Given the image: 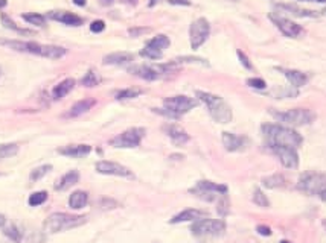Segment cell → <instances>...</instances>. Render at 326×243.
I'll return each mask as SVG.
<instances>
[{"instance_id": "1", "label": "cell", "mask_w": 326, "mask_h": 243, "mask_svg": "<svg viewBox=\"0 0 326 243\" xmlns=\"http://www.w3.org/2000/svg\"><path fill=\"white\" fill-rule=\"evenodd\" d=\"M261 131L270 146H290L298 149L304 143L302 135L298 131L291 129L290 126L267 123V125H262Z\"/></svg>"}, {"instance_id": "2", "label": "cell", "mask_w": 326, "mask_h": 243, "mask_svg": "<svg viewBox=\"0 0 326 243\" xmlns=\"http://www.w3.org/2000/svg\"><path fill=\"white\" fill-rule=\"evenodd\" d=\"M0 44L9 46L11 49L17 50V52H26V53H32V55H38L43 58H49V59H58L61 56H64L67 53V50L61 46H47V44H40L35 41H9V40H0Z\"/></svg>"}, {"instance_id": "3", "label": "cell", "mask_w": 326, "mask_h": 243, "mask_svg": "<svg viewBox=\"0 0 326 243\" xmlns=\"http://www.w3.org/2000/svg\"><path fill=\"white\" fill-rule=\"evenodd\" d=\"M195 94L201 102H204L211 117L215 122H218V123H230L232 122V119H233L232 108L227 105V102L221 96H217V94H212L208 91H201V90H198Z\"/></svg>"}, {"instance_id": "4", "label": "cell", "mask_w": 326, "mask_h": 243, "mask_svg": "<svg viewBox=\"0 0 326 243\" xmlns=\"http://www.w3.org/2000/svg\"><path fill=\"white\" fill-rule=\"evenodd\" d=\"M87 222L85 216H73L69 213H52L46 221H44V231L49 234L67 231L76 227H81Z\"/></svg>"}, {"instance_id": "5", "label": "cell", "mask_w": 326, "mask_h": 243, "mask_svg": "<svg viewBox=\"0 0 326 243\" xmlns=\"http://www.w3.org/2000/svg\"><path fill=\"white\" fill-rule=\"evenodd\" d=\"M272 116L288 126H305L316 120V114L307 108H293L287 111H270Z\"/></svg>"}, {"instance_id": "6", "label": "cell", "mask_w": 326, "mask_h": 243, "mask_svg": "<svg viewBox=\"0 0 326 243\" xmlns=\"http://www.w3.org/2000/svg\"><path fill=\"white\" fill-rule=\"evenodd\" d=\"M191 231L195 237H218L224 234L226 224L220 219H198L192 224Z\"/></svg>"}, {"instance_id": "7", "label": "cell", "mask_w": 326, "mask_h": 243, "mask_svg": "<svg viewBox=\"0 0 326 243\" xmlns=\"http://www.w3.org/2000/svg\"><path fill=\"white\" fill-rule=\"evenodd\" d=\"M298 189L308 193V195H317L320 196L326 192V173L319 172H308L304 173L299 178Z\"/></svg>"}, {"instance_id": "8", "label": "cell", "mask_w": 326, "mask_h": 243, "mask_svg": "<svg viewBox=\"0 0 326 243\" xmlns=\"http://www.w3.org/2000/svg\"><path fill=\"white\" fill-rule=\"evenodd\" d=\"M145 128H130L127 131H124L122 134L116 135L114 138L110 140V145L113 148H119V149H131V148H137L142 142V138L145 137Z\"/></svg>"}, {"instance_id": "9", "label": "cell", "mask_w": 326, "mask_h": 243, "mask_svg": "<svg viewBox=\"0 0 326 243\" xmlns=\"http://www.w3.org/2000/svg\"><path fill=\"white\" fill-rule=\"evenodd\" d=\"M211 33V24L204 17L197 18L195 21H192L191 27H189V40H191V47L195 50L198 47H201L206 40L209 38Z\"/></svg>"}, {"instance_id": "10", "label": "cell", "mask_w": 326, "mask_h": 243, "mask_svg": "<svg viewBox=\"0 0 326 243\" xmlns=\"http://www.w3.org/2000/svg\"><path fill=\"white\" fill-rule=\"evenodd\" d=\"M163 107L171 111L177 119L182 117L183 114H186L188 111H191L192 108L197 107V100L192 99V97H188V96H172V97H166L163 100Z\"/></svg>"}, {"instance_id": "11", "label": "cell", "mask_w": 326, "mask_h": 243, "mask_svg": "<svg viewBox=\"0 0 326 243\" xmlns=\"http://www.w3.org/2000/svg\"><path fill=\"white\" fill-rule=\"evenodd\" d=\"M174 64H166V65H146V64H139V65H133L128 68V72L140 79L145 81H156L159 79L163 73H168L169 70H172Z\"/></svg>"}, {"instance_id": "12", "label": "cell", "mask_w": 326, "mask_h": 243, "mask_svg": "<svg viewBox=\"0 0 326 243\" xmlns=\"http://www.w3.org/2000/svg\"><path fill=\"white\" fill-rule=\"evenodd\" d=\"M95 169L98 173L101 175H110V177H122V178H133V173L128 167L119 164V163H114V161H107V160H102V161H98L95 164Z\"/></svg>"}, {"instance_id": "13", "label": "cell", "mask_w": 326, "mask_h": 243, "mask_svg": "<svg viewBox=\"0 0 326 243\" xmlns=\"http://www.w3.org/2000/svg\"><path fill=\"white\" fill-rule=\"evenodd\" d=\"M270 20L278 26V29H279L285 37L298 38V37L304 32V29H302L298 23H294V21H291L290 18L282 17V15H279V14H270Z\"/></svg>"}, {"instance_id": "14", "label": "cell", "mask_w": 326, "mask_h": 243, "mask_svg": "<svg viewBox=\"0 0 326 243\" xmlns=\"http://www.w3.org/2000/svg\"><path fill=\"white\" fill-rule=\"evenodd\" d=\"M276 157L279 158L281 164L287 169H298L299 167V155L294 148L290 146H270Z\"/></svg>"}, {"instance_id": "15", "label": "cell", "mask_w": 326, "mask_h": 243, "mask_svg": "<svg viewBox=\"0 0 326 243\" xmlns=\"http://www.w3.org/2000/svg\"><path fill=\"white\" fill-rule=\"evenodd\" d=\"M163 132L171 138V142L175 145V146H183L189 142V134L179 125L175 123H166L162 126Z\"/></svg>"}, {"instance_id": "16", "label": "cell", "mask_w": 326, "mask_h": 243, "mask_svg": "<svg viewBox=\"0 0 326 243\" xmlns=\"http://www.w3.org/2000/svg\"><path fill=\"white\" fill-rule=\"evenodd\" d=\"M47 17L50 20L60 21V23L67 24V26H81L84 23L79 15L69 12V11H50V12H47Z\"/></svg>"}, {"instance_id": "17", "label": "cell", "mask_w": 326, "mask_h": 243, "mask_svg": "<svg viewBox=\"0 0 326 243\" xmlns=\"http://www.w3.org/2000/svg\"><path fill=\"white\" fill-rule=\"evenodd\" d=\"M92 152V146L88 145H69L58 149V154L69 157V158H82Z\"/></svg>"}, {"instance_id": "18", "label": "cell", "mask_w": 326, "mask_h": 243, "mask_svg": "<svg viewBox=\"0 0 326 243\" xmlns=\"http://www.w3.org/2000/svg\"><path fill=\"white\" fill-rule=\"evenodd\" d=\"M206 216H208V213L203 212V210L188 209V210H183L182 213L175 215V216L169 221V224H182V222H191V221L195 222V221L203 219V218H206Z\"/></svg>"}, {"instance_id": "19", "label": "cell", "mask_w": 326, "mask_h": 243, "mask_svg": "<svg viewBox=\"0 0 326 243\" xmlns=\"http://www.w3.org/2000/svg\"><path fill=\"white\" fill-rule=\"evenodd\" d=\"M134 61V55L130 52H113L104 56L102 62L105 65H125Z\"/></svg>"}, {"instance_id": "20", "label": "cell", "mask_w": 326, "mask_h": 243, "mask_svg": "<svg viewBox=\"0 0 326 243\" xmlns=\"http://www.w3.org/2000/svg\"><path fill=\"white\" fill-rule=\"evenodd\" d=\"M282 72V75L290 81L293 87H304L308 82V75L301 72V70H293V68H278Z\"/></svg>"}, {"instance_id": "21", "label": "cell", "mask_w": 326, "mask_h": 243, "mask_svg": "<svg viewBox=\"0 0 326 243\" xmlns=\"http://www.w3.org/2000/svg\"><path fill=\"white\" fill-rule=\"evenodd\" d=\"M96 100L95 99H82L79 102H76L75 105L70 107V110L64 114V117L67 119H72V117H78V116H82L85 114L88 110H92V107H95Z\"/></svg>"}, {"instance_id": "22", "label": "cell", "mask_w": 326, "mask_h": 243, "mask_svg": "<svg viewBox=\"0 0 326 243\" xmlns=\"http://www.w3.org/2000/svg\"><path fill=\"white\" fill-rule=\"evenodd\" d=\"M278 9H282V11H285V12H288L291 15H296V17H308V18H311V17H319L320 15L316 11L304 9V8H301L298 5H293V3H279Z\"/></svg>"}, {"instance_id": "23", "label": "cell", "mask_w": 326, "mask_h": 243, "mask_svg": "<svg viewBox=\"0 0 326 243\" xmlns=\"http://www.w3.org/2000/svg\"><path fill=\"white\" fill-rule=\"evenodd\" d=\"M223 145L229 152H240L244 149V138L232 132H223Z\"/></svg>"}, {"instance_id": "24", "label": "cell", "mask_w": 326, "mask_h": 243, "mask_svg": "<svg viewBox=\"0 0 326 243\" xmlns=\"http://www.w3.org/2000/svg\"><path fill=\"white\" fill-rule=\"evenodd\" d=\"M78 181H79V173H78L76 170H70V172H67L66 175H63V177L56 181V184H55V190H58V192H64V190H67V189L73 187Z\"/></svg>"}, {"instance_id": "25", "label": "cell", "mask_w": 326, "mask_h": 243, "mask_svg": "<svg viewBox=\"0 0 326 243\" xmlns=\"http://www.w3.org/2000/svg\"><path fill=\"white\" fill-rule=\"evenodd\" d=\"M73 87H75V79L67 78V79H64V81L58 82V84L53 87V90H52V96H53L55 99H61V97L67 96V94L73 90Z\"/></svg>"}, {"instance_id": "26", "label": "cell", "mask_w": 326, "mask_h": 243, "mask_svg": "<svg viewBox=\"0 0 326 243\" xmlns=\"http://www.w3.org/2000/svg\"><path fill=\"white\" fill-rule=\"evenodd\" d=\"M88 202V193L84 190H76L70 195L69 198V207L73 210H81L87 205Z\"/></svg>"}, {"instance_id": "27", "label": "cell", "mask_w": 326, "mask_h": 243, "mask_svg": "<svg viewBox=\"0 0 326 243\" xmlns=\"http://www.w3.org/2000/svg\"><path fill=\"white\" fill-rule=\"evenodd\" d=\"M198 189L201 190H206V192H211V193H215V195H227V186L224 184H217V183H212V181H198L197 186Z\"/></svg>"}, {"instance_id": "28", "label": "cell", "mask_w": 326, "mask_h": 243, "mask_svg": "<svg viewBox=\"0 0 326 243\" xmlns=\"http://www.w3.org/2000/svg\"><path fill=\"white\" fill-rule=\"evenodd\" d=\"M285 178L281 175V173H275V175H270V177H265L262 178V184L264 187L267 189H281L285 186Z\"/></svg>"}, {"instance_id": "29", "label": "cell", "mask_w": 326, "mask_h": 243, "mask_svg": "<svg viewBox=\"0 0 326 243\" xmlns=\"http://www.w3.org/2000/svg\"><path fill=\"white\" fill-rule=\"evenodd\" d=\"M169 44H171V41L166 35H157L146 43V46H150L156 50H160V52H163V49H166Z\"/></svg>"}, {"instance_id": "30", "label": "cell", "mask_w": 326, "mask_h": 243, "mask_svg": "<svg viewBox=\"0 0 326 243\" xmlns=\"http://www.w3.org/2000/svg\"><path fill=\"white\" fill-rule=\"evenodd\" d=\"M0 18H2V24L6 27V29H11V30H15V32H18V33H21V35H31L32 32L31 30H27V29H21V27H18L5 12H2V15H0Z\"/></svg>"}, {"instance_id": "31", "label": "cell", "mask_w": 326, "mask_h": 243, "mask_svg": "<svg viewBox=\"0 0 326 243\" xmlns=\"http://www.w3.org/2000/svg\"><path fill=\"white\" fill-rule=\"evenodd\" d=\"M99 82H101V76H99L95 70H88V72L85 73V76L81 79V84H82L84 87H88V88L96 87Z\"/></svg>"}, {"instance_id": "32", "label": "cell", "mask_w": 326, "mask_h": 243, "mask_svg": "<svg viewBox=\"0 0 326 243\" xmlns=\"http://www.w3.org/2000/svg\"><path fill=\"white\" fill-rule=\"evenodd\" d=\"M50 170H52V166H50V164H43V166H40V167H37V169H34V170L31 172L29 180H31L32 183H37V181H40L41 178H44Z\"/></svg>"}, {"instance_id": "33", "label": "cell", "mask_w": 326, "mask_h": 243, "mask_svg": "<svg viewBox=\"0 0 326 243\" xmlns=\"http://www.w3.org/2000/svg\"><path fill=\"white\" fill-rule=\"evenodd\" d=\"M21 18H23L24 21H27L29 24H34V26H44V24H46V17L41 15V14H37V12L23 14Z\"/></svg>"}, {"instance_id": "34", "label": "cell", "mask_w": 326, "mask_h": 243, "mask_svg": "<svg viewBox=\"0 0 326 243\" xmlns=\"http://www.w3.org/2000/svg\"><path fill=\"white\" fill-rule=\"evenodd\" d=\"M142 93H143V90L131 87V88H125V90H121V91H119V93L116 94V99H117V100H127V99H134V97L140 96Z\"/></svg>"}, {"instance_id": "35", "label": "cell", "mask_w": 326, "mask_h": 243, "mask_svg": "<svg viewBox=\"0 0 326 243\" xmlns=\"http://www.w3.org/2000/svg\"><path fill=\"white\" fill-rule=\"evenodd\" d=\"M17 152H18V145H15V143L0 145V160L14 157V155H17Z\"/></svg>"}, {"instance_id": "36", "label": "cell", "mask_w": 326, "mask_h": 243, "mask_svg": "<svg viewBox=\"0 0 326 243\" xmlns=\"http://www.w3.org/2000/svg\"><path fill=\"white\" fill-rule=\"evenodd\" d=\"M46 201H47V192L41 190V192H34V193L29 196L27 204H29L31 207H38V205L44 204Z\"/></svg>"}, {"instance_id": "37", "label": "cell", "mask_w": 326, "mask_h": 243, "mask_svg": "<svg viewBox=\"0 0 326 243\" xmlns=\"http://www.w3.org/2000/svg\"><path fill=\"white\" fill-rule=\"evenodd\" d=\"M3 234L8 237V239H11L12 242L15 243H20L21 242V239H23V233L20 231V228H17L15 225H9V227H6L5 230H3Z\"/></svg>"}, {"instance_id": "38", "label": "cell", "mask_w": 326, "mask_h": 243, "mask_svg": "<svg viewBox=\"0 0 326 243\" xmlns=\"http://www.w3.org/2000/svg\"><path fill=\"white\" fill-rule=\"evenodd\" d=\"M253 202L258 207H262V209H269L270 207V201H269V198L264 195V192L261 189H255V192H253Z\"/></svg>"}, {"instance_id": "39", "label": "cell", "mask_w": 326, "mask_h": 243, "mask_svg": "<svg viewBox=\"0 0 326 243\" xmlns=\"http://www.w3.org/2000/svg\"><path fill=\"white\" fill-rule=\"evenodd\" d=\"M140 55H142L143 58H148V59H160L162 55H163V52L156 50V49H153V47H150V46H145V47L140 50Z\"/></svg>"}, {"instance_id": "40", "label": "cell", "mask_w": 326, "mask_h": 243, "mask_svg": "<svg viewBox=\"0 0 326 243\" xmlns=\"http://www.w3.org/2000/svg\"><path fill=\"white\" fill-rule=\"evenodd\" d=\"M174 61L175 62H197V64H201V65H209L206 59L198 58V56H180V58H177Z\"/></svg>"}, {"instance_id": "41", "label": "cell", "mask_w": 326, "mask_h": 243, "mask_svg": "<svg viewBox=\"0 0 326 243\" xmlns=\"http://www.w3.org/2000/svg\"><path fill=\"white\" fill-rule=\"evenodd\" d=\"M217 212H218V215H220L221 218H224V216L229 215V199H227L226 196H223V199H220Z\"/></svg>"}, {"instance_id": "42", "label": "cell", "mask_w": 326, "mask_h": 243, "mask_svg": "<svg viewBox=\"0 0 326 243\" xmlns=\"http://www.w3.org/2000/svg\"><path fill=\"white\" fill-rule=\"evenodd\" d=\"M247 84L253 88H258V90H264L267 87L265 81L261 78H250V79H247Z\"/></svg>"}, {"instance_id": "43", "label": "cell", "mask_w": 326, "mask_h": 243, "mask_svg": "<svg viewBox=\"0 0 326 243\" xmlns=\"http://www.w3.org/2000/svg\"><path fill=\"white\" fill-rule=\"evenodd\" d=\"M236 55H238V58H240L241 64H243L247 70H252V68H253V65H252V62H250L249 56H247L243 50H236Z\"/></svg>"}, {"instance_id": "44", "label": "cell", "mask_w": 326, "mask_h": 243, "mask_svg": "<svg viewBox=\"0 0 326 243\" xmlns=\"http://www.w3.org/2000/svg\"><path fill=\"white\" fill-rule=\"evenodd\" d=\"M104 29H105V23H104L102 20H95V21H92V24H90V30L95 32V33L102 32Z\"/></svg>"}, {"instance_id": "45", "label": "cell", "mask_w": 326, "mask_h": 243, "mask_svg": "<svg viewBox=\"0 0 326 243\" xmlns=\"http://www.w3.org/2000/svg\"><path fill=\"white\" fill-rule=\"evenodd\" d=\"M151 29L150 27H131L128 29V33L131 37H139V35H143V33H148Z\"/></svg>"}, {"instance_id": "46", "label": "cell", "mask_w": 326, "mask_h": 243, "mask_svg": "<svg viewBox=\"0 0 326 243\" xmlns=\"http://www.w3.org/2000/svg\"><path fill=\"white\" fill-rule=\"evenodd\" d=\"M256 231H258V234L265 236V237L272 236V228L267 227V225H258V227H256Z\"/></svg>"}, {"instance_id": "47", "label": "cell", "mask_w": 326, "mask_h": 243, "mask_svg": "<svg viewBox=\"0 0 326 243\" xmlns=\"http://www.w3.org/2000/svg\"><path fill=\"white\" fill-rule=\"evenodd\" d=\"M101 207H102L104 210L114 209V207H117V202H116V201H111V199H102V201H101Z\"/></svg>"}, {"instance_id": "48", "label": "cell", "mask_w": 326, "mask_h": 243, "mask_svg": "<svg viewBox=\"0 0 326 243\" xmlns=\"http://www.w3.org/2000/svg\"><path fill=\"white\" fill-rule=\"evenodd\" d=\"M171 5H183V6H189L191 2L189 0H168Z\"/></svg>"}, {"instance_id": "49", "label": "cell", "mask_w": 326, "mask_h": 243, "mask_svg": "<svg viewBox=\"0 0 326 243\" xmlns=\"http://www.w3.org/2000/svg\"><path fill=\"white\" fill-rule=\"evenodd\" d=\"M73 3L78 5V6H84V5H85V0H73Z\"/></svg>"}, {"instance_id": "50", "label": "cell", "mask_w": 326, "mask_h": 243, "mask_svg": "<svg viewBox=\"0 0 326 243\" xmlns=\"http://www.w3.org/2000/svg\"><path fill=\"white\" fill-rule=\"evenodd\" d=\"M5 222H6V218H5L3 215H0V227H3V225H5Z\"/></svg>"}, {"instance_id": "51", "label": "cell", "mask_w": 326, "mask_h": 243, "mask_svg": "<svg viewBox=\"0 0 326 243\" xmlns=\"http://www.w3.org/2000/svg\"><path fill=\"white\" fill-rule=\"evenodd\" d=\"M8 5V0H0V8H5Z\"/></svg>"}, {"instance_id": "52", "label": "cell", "mask_w": 326, "mask_h": 243, "mask_svg": "<svg viewBox=\"0 0 326 243\" xmlns=\"http://www.w3.org/2000/svg\"><path fill=\"white\" fill-rule=\"evenodd\" d=\"M102 3H104V5H111L113 0H102Z\"/></svg>"}, {"instance_id": "53", "label": "cell", "mask_w": 326, "mask_h": 243, "mask_svg": "<svg viewBox=\"0 0 326 243\" xmlns=\"http://www.w3.org/2000/svg\"><path fill=\"white\" fill-rule=\"evenodd\" d=\"M156 3H157V0H151V2H150V6H153V5H156Z\"/></svg>"}, {"instance_id": "54", "label": "cell", "mask_w": 326, "mask_h": 243, "mask_svg": "<svg viewBox=\"0 0 326 243\" xmlns=\"http://www.w3.org/2000/svg\"><path fill=\"white\" fill-rule=\"evenodd\" d=\"M314 2H320V3H323V2H326V0H314Z\"/></svg>"}, {"instance_id": "55", "label": "cell", "mask_w": 326, "mask_h": 243, "mask_svg": "<svg viewBox=\"0 0 326 243\" xmlns=\"http://www.w3.org/2000/svg\"><path fill=\"white\" fill-rule=\"evenodd\" d=\"M281 243H291V242H288V240H282Z\"/></svg>"}, {"instance_id": "56", "label": "cell", "mask_w": 326, "mask_h": 243, "mask_svg": "<svg viewBox=\"0 0 326 243\" xmlns=\"http://www.w3.org/2000/svg\"><path fill=\"white\" fill-rule=\"evenodd\" d=\"M323 227H325V228H326V221H323Z\"/></svg>"}]
</instances>
